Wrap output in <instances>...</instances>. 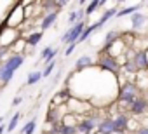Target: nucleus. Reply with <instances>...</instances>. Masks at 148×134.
I'll use <instances>...</instances> for the list:
<instances>
[{
  "label": "nucleus",
  "mask_w": 148,
  "mask_h": 134,
  "mask_svg": "<svg viewBox=\"0 0 148 134\" xmlns=\"http://www.w3.org/2000/svg\"><path fill=\"white\" fill-rule=\"evenodd\" d=\"M138 96H139V87H138V84H136L134 80H127V82L122 84V87H120V91H119V96H117V101H119V105L129 108L131 103H132Z\"/></svg>",
  "instance_id": "nucleus-1"
},
{
  "label": "nucleus",
  "mask_w": 148,
  "mask_h": 134,
  "mask_svg": "<svg viewBox=\"0 0 148 134\" xmlns=\"http://www.w3.org/2000/svg\"><path fill=\"white\" fill-rule=\"evenodd\" d=\"M98 66H99L103 72H108V73H113V75H117L119 70H120L119 59H117L115 56L105 52V51H103V52L99 54V57H98Z\"/></svg>",
  "instance_id": "nucleus-2"
},
{
  "label": "nucleus",
  "mask_w": 148,
  "mask_h": 134,
  "mask_svg": "<svg viewBox=\"0 0 148 134\" xmlns=\"http://www.w3.org/2000/svg\"><path fill=\"white\" fill-rule=\"evenodd\" d=\"M84 30H86V23H84V21H82V23H77V25H73V26H70V28L64 31V35L61 37V44H64L66 47L71 45V44H77L79 38L82 37Z\"/></svg>",
  "instance_id": "nucleus-3"
},
{
  "label": "nucleus",
  "mask_w": 148,
  "mask_h": 134,
  "mask_svg": "<svg viewBox=\"0 0 148 134\" xmlns=\"http://www.w3.org/2000/svg\"><path fill=\"white\" fill-rule=\"evenodd\" d=\"M98 124H99V118L96 115L87 117L84 120H79L77 122V132L79 134H92V131L98 129Z\"/></svg>",
  "instance_id": "nucleus-4"
},
{
  "label": "nucleus",
  "mask_w": 148,
  "mask_h": 134,
  "mask_svg": "<svg viewBox=\"0 0 148 134\" xmlns=\"http://www.w3.org/2000/svg\"><path fill=\"white\" fill-rule=\"evenodd\" d=\"M127 110H129L131 115H136V117H138V115H143V113H146V110H148V99L139 94V96L131 103V106H129Z\"/></svg>",
  "instance_id": "nucleus-5"
},
{
  "label": "nucleus",
  "mask_w": 148,
  "mask_h": 134,
  "mask_svg": "<svg viewBox=\"0 0 148 134\" xmlns=\"http://www.w3.org/2000/svg\"><path fill=\"white\" fill-rule=\"evenodd\" d=\"M131 61H132V64L138 68V72H145L148 68V54H146V51H138L131 57Z\"/></svg>",
  "instance_id": "nucleus-6"
},
{
  "label": "nucleus",
  "mask_w": 148,
  "mask_h": 134,
  "mask_svg": "<svg viewBox=\"0 0 148 134\" xmlns=\"http://www.w3.org/2000/svg\"><path fill=\"white\" fill-rule=\"evenodd\" d=\"M25 63V54H21V52H14V54H11L7 59H5V66L7 68H11L12 72H16L18 68H21V64Z\"/></svg>",
  "instance_id": "nucleus-7"
},
{
  "label": "nucleus",
  "mask_w": 148,
  "mask_h": 134,
  "mask_svg": "<svg viewBox=\"0 0 148 134\" xmlns=\"http://www.w3.org/2000/svg\"><path fill=\"white\" fill-rule=\"evenodd\" d=\"M113 127H115V132L117 134H124L129 127V118L127 115L124 113H119L117 117H113Z\"/></svg>",
  "instance_id": "nucleus-8"
},
{
  "label": "nucleus",
  "mask_w": 148,
  "mask_h": 134,
  "mask_svg": "<svg viewBox=\"0 0 148 134\" xmlns=\"http://www.w3.org/2000/svg\"><path fill=\"white\" fill-rule=\"evenodd\" d=\"M98 132L99 134H115V127H113V118L105 117L99 120L98 124Z\"/></svg>",
  "instance_id": "nucleus-9"
},
{
  "label": "nucleus",
  "mask_w": 148,
  "mask_h": 134,
  "mask_svg": "<svg viewBox=\"0 0 148 134\" xmlns=\"http://www.w3.org/2000/svg\"><path fill=\"white\" fill-rule=\"evenodd\" d=\"M58 16H59V11H54V12H45L44 19H42V23H40V31H45V30H49V28H51V26L56 23Z\"/></svg>",
  "instance_id": "nucleus-10"
},
{
  "label": "nucleus",
  "mask_w": 148,
  "mask_h": 134,
  "mask_svg": "<svg viewBox=\"0 0 148 134\" xmlns=\"http://www.w3.org/2000/svg\"><path fill=\"white\" fill-rule=\"evenodd\" d=\"M120 37H122V33L119 31V30H112V31H108L106 33V37H105V51H108L113 44H117L119 40H120Z\"/></svg>",
  "instance_id": "nucleus-11"
},
{
  "label": "nucleus",
  "mask_w": 148,
  "mask_h": 134,
  "mask_svg": "<svg viewBox=\"0 0 148 134\" xmlns=\"http://www.w3.org/2000/svg\"><path fill=\"white\" fill-rule=\"evenodd\" d=\"M94 64V59L91 56H80L77 61H75V70L77 72H82L86 68H91V66Z\"/></svg>",
  "instance_id": "nucleus-12"
},
{
  "label": "nucleus",
  "mask_w": 148,
  "mask_h": 134,
  "mask_svg": "<svg viewBox=\"0 0 148 134\" xmlns=\"http://www.w3.org/2000/svg\"><path fill=\"white\" fill-rule=\"evenodd\" d=\"M14 73H16V72H12L11 68H7L5 64H2V66H0V84H2V85L9 84V82L14 79Z\"/></svg>",
  "instance_id": "nucleus-13"
},
{
  "label": "nucleus",
  "mask_w": 148,
  "mask_h": 134,
  "mask_svg": "<svg viewBox=\"0 0 148 134\" xmlns=\"http://www.w3.org/2000/svg\"><path fill=\"white\" fill-rule=\"evenodd\" d=\"M145 23H146V16H145L143 12H134V14L131 16V26H132V30L143 28Z\"/></svg>",
  "instance_id": "nucleus-14"
},
{
  "label": "nucleus",
  "mask_w": 148,
  "mask_h": 134,
  "mask_svg": "<svg viewBox=\"0 0 148 134\" xmlns=\"http://www.w3.org/2000/svg\"><path fill=\"white\" fill-rule=\"evenodd\" d=\"M56 54H58V49H54V47H45V49L42 51V54H40V59H42V61L45 63V66H47L49 63L54 61Z\"/></svg>",
  "instance_id": "nucleus-15"
},
{
  "label": "nucleus",
  "mask_w": 148,
  "mask_h": 134,
  "mask_svg": "<svg viewBox=\"0 0 148 134\" xmlns=\"http://www.w3.org/2000/svg\"><path fill=\"white\" fill-rule=\"evenodd\" d=\"M117 12H119V9H117V7H112V9H108V11H105V12H103V16L99 18V21H98V25H99V26H103V25H105L106 21H110L112 18H115V16H117Z\"/></svg>",
  "instance_id": "nucleus-16"
},
{
  "label": "nucleus",
  "mask_w": 148,
  "mask_h": 134,
  "mask_svg": "<svg viewBox=\"0 0 148 134\" xmlns=\"http://www.w3.org/2000/svg\"><path fill=\"white\" fill-rule=\"evenodd\" d=\"M58 134H77V125L75 124H64V122H61L59 129H58Z\"/></svg>",
  "instance_id": "nucleus-17"
},
{
  "label": "nucleus",
  "mask_w": 148,
  "mask_h": 134,
  "mask_svg": "<svg viewBox=\"0 0 148 134\" xmlns=\"http://www.w3.org/2000/svg\"><path fill=\"white\" fill-rule=\"evenodd\" d=\"M44 77H42V72H38V70H33V72H30L28 73V79H26V85H35L37 82H40Z\"/></svg>",
  "instance_id": "nucleus-18"
},
{
  "label": "nucleus",
  "mask_w": 148,
  "mask_h": 134,
  "mask_svg": "<svg viewBox=\"0 0 148 134\" xmlns=\"http://www.w3.org/2000/svg\"><path fill=\"white\" fill-rule=\"evenodd\" d=\"M45 122L51 125V124H59V111L58 108H51L45 115Z\"/></svg>",
  "instance_id": "nucleus-19"
},
{
  "label": "nucleus",
  "mask_w": 148,
  "mask_h": 134,
  "mask_svg": "<svg viewBox=\"0 0 148 134\" xmlns=\"http://www.w3.org/2000/svg\"><path fill=\"white\" fill-rule=\"evenodd\" d=\"M98 28H99V25H98V23H94V25H91V26H86V30H84V33H82V37L79 38V42H77V44L86 42V40H87V38H89V37H91L96 30H98Z\"/></svg>",
  "instance_id": "nucleus-20"
},
{
  "label": "nucleus",
  "mask_w": 148,
  "mask_h": 134,
  "mask_svg": "<svg viewBox=\"0 0 148 134\" xmlns=\"http://www.w3.org/2000/svg\"><path fill=\"white\" fill-rule=\"evenodd\" d=\"M35 127H37V118H30L23 127H21V134H33L35 132Z\"/></svg>",
  "instance_id": "nucleus-21"
},
{
  "label": "nucleus",
  "mask_w": 148,
  "mask_h": 134,
  "mask_svg": "<svg viewBox=\"0 0 148 134\" xmlns=\"http://www.w3.org/2000/svg\"><path fill=\"white\" fill-rule=\"evenodd\" d=\"M40 40H42V31H32V33L28 35V38H26V44H28L30 47H33V45H37Z\"/></svg>",
  "instance_id": "nucleus-22"
},
{
  "label": "nucleus",
  "mask_w": 148,
  "mask_h": 134,
  "mask_svg": "<svg viewBox=\"0 0 148 134\" xmlns=\"http://www.w3.org/2000/svg\"><path fill=\"white\" fill-rule=\"evenodd\" d=\"M139 7H141V5H132V7L119 9V12H117V18H124V16H132L134 12H138V11H139Z\"/></svg>",
  "instance_id": "nucleus-23"
},
{
  "label": "nucleus",
  "mask_w": 148,
  "mask_h": 134,
  "mask_svg": "<svg viewBox=\"0 0 148 134\" xmlns=\"http://www.w3.org/2000/svg\"><path fill=\"white\" fill-rule=\"evenodd\" d=\"M19 117H21V113H19V111H18V113H14V115L11 117L9 125H7V132H12V131L18 127V124H19Z\"/></svg>",
  "instance_id": "nucleus-24"
},
{
  "label": "nucleus",
  "mask_w": 148,
  "mask_h": 134,
  "mask_svg": "<svg viewBox=\"0 0 148 134\" xmlns=\"http://www.w3.org/2000/svg\"><path fill=\"white\" fill-rule=\"evenodd\" d=\"M54 68H56V61H52V63H49L45 68H44V72H42V77L44 79H47L49 75H52V72H54Z\"/></svg>",
  "instance_id": "nucleus-25"
},
{
  "label": "nucleus",
  "mask_w": 148,
  "mask_h": 134,
  "mask_svg": "<svg viewBox=\"0 0 148 134\" xmlns=\"http://www.w3.org/2000/svg\"><path fill=\"white\" fill-rule=\"evenodd\" d=\"M99 7V2H96V0H94V2H89L87 4V7H86V16H91V14H94V11Z\"/></svg>",
  "instance_id": "nucleus-26"
},
{
  "label": "nucleus",
  "mask_w": 148,
  "mask_h": 134,
  "mask_svg": "<svg viewBox=\"0 0 148 134\" xmlns=\"http://www.w3.org/2000/svg\"><path fill=\"white\" fill-rule=\"evenodd\" d=\"M75 47H77V44H71V45H68V47H66V51H64V56H70L73 51H75Z\"/></svg>",
  "instance_id": "nucleus-27"
},
{
  "label": "nucleus",
  "mask_w": 148,
  "mask_h": 134,
  "mask_svg": "<svg viewBox=\"0 0 148 134\" xmlns=\"http://www.w3.org/2000/svg\"><path fill=\"white\" fill-rule=\"evenodd\" d=\"M21 101H23V98H21V96H16V98L12 99V106H18V105H21Z\"/></svg>",
  "instance_id": "nucleus-28"
},
{
  "label": "nucleus",
  "mask_w": 148,
  "mask_h": 134,
  "mask_svg": "<svg viewBox=\"0 0 148 134\" xmlns=\"http://www.w3.org/2000/svg\"><path fill=\"white\" fill-rule=\"evenodd\" d=\"M136 134H148V125H143V127H139Z\"/></svg>",
  "instance_id": "nucleus-29"
},
{
  "label": "nucleus",
  "mask_w": 148,
  "mask_h": 134,
  "mask_svg": "<svg viewBox=\"0 0 148 134\" xmlns=\"http://www.w3.org/2000/svg\"><path fill=\"white\" fill-rule=\"evenodd\" d=\"M2 122H4V117H0V125H4Z\"/></svg>",
  "instance_id": "nucleus-30"
},
{
  "label": "nucleus",
  "mask_w": 148,
  "mask_h": 134,
  "mask_svg": "<svg viewBox=\"0 0 148 134\" xmlns=\"http://www.w3.org/2000/svg\"><path fill=\"white\" fill-rule=\"evenodd\" d=\"M92 134H99V132H92Z\"/></svg>",
  "instance_id": "nucleus-31"
},
{
  "label": "nucleus",
  "mask_w": 148,
  "mask_h": 134,
  "mask_svg": "<svg viewBox=\"0 0 148 134\" xmlns=\"http://www.w3.org/2000/svg\"><path fill=\"white\" fill-rule=\"evenodd\" d=\"M146 94H148V89H146Z\"/></svg>",
  "instance_id": "nucleus-32"
}]
</instances>
